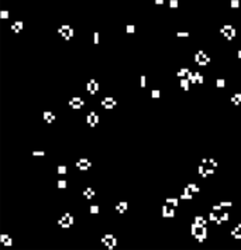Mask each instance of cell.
I'll return each mask as SVG.
<instances>
[{
	"label": "cell",
	"instance_id": "cell-1",
	"mask_svg": "<svg viewBox=\"0 0 241 250\" xmlns=\"http://www.w3.org/2000/svg\"><path fill=\"white\" fill-rule=\"evenodd\" d=\"M214 167H216V162L213 161V160H203V162H202V166H200V174L202 175H209V174H212L213 171H214Z\"/></svg>",
	"mask_w": 241,
	"mask_h": 250
},
{
	"label": "cell",
	"instance_id": "cell-13",
	"mask_svg": "<svg viewBox=\"0 0 241 250\" xmlns=\"http://www.w3.org/2000/svg\"><path fill=\"white\" fill-rule=\"evenodd\" d=\"M44 119H45L47 121H49V123H51V121L54 120V114H52L51 112H47V113L44 114Z\"/></svg>",
	"mask_w": 241,
	"mask_h": 250
},
{
	"label": "cell",
	"instance_id": "cell-4",
	"mask_svg": "<svg viewBox=\"0 0 241 250\" xmlns=\"http://www.w3.org/2000/svg\"><path fill=\"white\" fill-rule=\"evenodd\" d=\"M90 166H92L90 161H89V160H86V158H82V160H79V161L76 162V167H78L79 170H82V171L88 170Z\"/></svg>",
	"mask_w": 241,
	"mask_h": 250
},
{
	"label": "cell",
	"instance_id": "cell-10",
	"mask_svg": "<svg viewBox=\"0 0 241 250\" xmlns=\"http://www.w3.org/2000/svg\"><path fill=\"white\" fill-rule=\"evenodd\" d=\"M83 195H85V198H93L95 192H93V189H92V188H86V189L83 191Z\"/></svg>",
	"mask_w": 241,
	"mask_h": 250
},
{
	"label": "cell",
	"instance_id": "cell-3",
	"mask_svg": "<svg viewBox=\"0 0 241 250\" xmlns=\"http://www.w3.org/2000/svg\"><path fill=\"white\" fill-rule=\"evenodd\" d=\"M72 222H73V219H72V216L71 215H64V218L62 219H59V225L61 226H64V228H68V226H71L72 225Z\"/></svg>",
	"mask_w": 241,
	"mask_h": 250
},
{
	"label": "cell",
	"instance_id": "cell-2",
	"mask_svg": "<svg viewBox=\"0 0 241 250\" xmlns=\"http://www.w3.org/2000/svg\"><path fill=\"white\" fill-rule=\"evenodd\" d=\"M195 61H196L199 65H206V64L209 62V57L206 55L203 51H199L196 54V57H195Z\"/></svg>",
	"mask_w": 241,
	"mask_h": 250
},
{
	"label": "cell",
	"instance_id": "cell-11",
	"mask_svg": "<svg viewBox=\"0 0 241 250\" xmlns=\"http://www.w3.org/2000/svg\"><path fill=\"white\" fill-rule=\"evenodd\" d=\"M233 236H236V237L241 239V225H238L237 228H234V230H233Z\"/></svg>",
	"mask_w": 241,
	"mask_h": 250
},
{
	"label": "cell",
	"instance_id": "cell-12",
	"mask_svg": "<svg viewBox=\"0 0 241 250\" xmlns=\"http://www.w3.org/2000/svg\"><path fill=\"white\" fill-rule=\"evenodd\" d=\"M164 215L165 216H173V209H172V208H169L168 209V205H166L164 208Z\"/></svg>",
	"mask_w": 241,
	"mask_h": 250
},
{
	"label": "cell",
	"instance_id": "cell-9",
	"mask_svg": "<svg viewBox=\"0 0 241 250\" xmlns=\"http://www.w3.org/2000/svg\"><path fill=\"white\" fill-rule=\"evenodd\" d=\"M88 89H89V92H90V93H96V92H97V89H99L97 82L90 81V82L88 84Z\"/></svg>",
	"mask_w": 241,
	"mask_h": 250
},
{
	"label": "cell",
	"instance_id": "cell-16",
	"mask_svg": "<svg viewBox=\"0 0 241 250\" xmlns=\"http://www.w3.org/2000/svg\"><path fill=\"white\" fill-rule=\"evenodd\" d=\"M240 100H241V93H238V95H234V96H233V102H234V103H240Z\"/></svg>",
	"mask_w": 241,
	"mask_h": 250
},
{
	"label": "cell",
	"instance_id": "cell-7",
	"mask_svg": "<svg viewBox=\"0 0 241 250\" xmlns=\"http://www.w3.org/2000/svg\"><path fill=\"white\" fill-rule=\"evenodd\" d=\"M102 242L104 243V244H106L107 247H113L114 244H116V239H114L113 236H104Z\"/></svg>",
	"mask_w": 241,
	"mask_h": 250
},
{
	"label": "cell",
	"instance_id": "cell-8",
	"mask_svg": "<svg viewBox=\"0 0 241 250\" xmlns=\"http://www.w3.org/2000/svg\"><path fill=\"white\" fill-rule=\"evenodd\" d=\"M97 121H99L97 114L92 112V113L88 116V123H89V125H90V126H96V125H97Z\"/></svg>",
	"mask_w": 241,
	"mask_h": 250
},
{
	"label": "cell",
	"instance_id": "cell-14",
	"mask_svg": "<svg viewBox=\"0 0 241 250\" xmlns=\"http://www.w3.org/2000/svg\"><path fill=\"white\" fill-rule=\"evenodd\" d=\"M223 33H226L224 35H227V37L230 38V37H233V30L230 28V27H226V28H223Z\"/></svg>",
	"mask_w": 241,
	"mask_h": 250
},
{
	"label": "cell",
	"instance_id": "cell-6",
	"mask_svg": "<svg viewBox=\"0 0 241 250\" xmlns=\"http://www.w3.org/2000/svg\"><path fill=\"white\" fill-rule=\"evenodd\" d=\"M114 105H116V100H114L113 98H104V99L102 100V106L106 107V109H111Z\"/></svg>",
	"mask_w": 241,
	"mask_h": 250
},
{
	"label": "cell",
	"instance_id": "cell-5",
	"mask_svg": "<svg viewBox=\"0 0 241 250\" xmlns=\"http://www.w3.org/2000/svg\"><path fill=\"white\" fill-rule=\"evenodd\" d=\"M69 106L73 107V109H79V107L83 106V100L80 99V98H72L69 100Z\"/></svg>",
	"mask_w": 241,
	"mask_h": 250
},
{
	"label": "cell",
	"instance_id": "cell-15",
	"mask_svg": "<svg viewBox=\"0 0 241 250\" xmlns=\"http://www.w3.org/2000/svg\"><path fill=\"white\" fill-rule=\"evenodd\" d=\"M126 208H127V205H126L124 202H121L120 205H117V211H119V212H123V211H126Z\"/></svg>",
	"mask_w": 241,
	"mask_h": 250
},
{
	"label": "cell",
	"instance_id": "cell-17",
	"mask_svg": "<svg viewBox=\"0 0 241 250\" xmlns=\"http://www.w3.org/2000/svg\"><path fill=\"white\" fill-rule=\"evenodd\" d=\"M2 242L6 243V244H11V240L7 239V236H2Z\"/></svg>",
	"mask_w": 241,
	"mask_h": 250
}]
</instances>
